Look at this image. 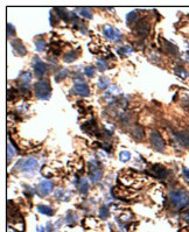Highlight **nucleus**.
I'll use <instances>...</instances> for the list:
<instances>
[{"instance_id": "f257e3e1", "label": "nucleus", "mask_w": 189, "mask_h": 232, "mask_svg": "<svg viewBox=\"0 0 189 232\" xmlns=\"http://www.w3.org/2000/svg\"><path fill=\"white\" fill-rule=\"evenodd\" d=\"M169 200L176 209H182L189 204V194L183 190H175L169 194Z\"/></svg>"}, {"instance_id": "f03ea898", "label": "nucleus", "mask_w": 189, "mask_h": 232, "mask_svg": "<svg viewBox=\"0 0 189 232\" xmlns=\"http://www.w3.org/2000/svg\"><path fill=\"white\" fill-rule=\"evenodd\" d=\"M34 94H35L36 98L39 99L47 100V99L50 98L52 88H50V84H49L48 80H41L37 83H35V85H34Z\"/></svg>"}, {"instance_id": "7ed1b4c3", "label": "nucleus", "mask_w": 189, "mask_h": 232, "mask_svg": "<svg viewBox=\"0 0 189 232\" xmlns=\"http://www.w3.org/2000/svg\"><path fill=\"white\" fill-rule=\"evenodd\" d=\"M39 162L34 157H27V159H22L17 162V165L14 166L15 169H18L19 172H32L37 168Z\"/></svg>"}, {"instance_id": "20e7f679", "label": "nucleus", "mask_w": 189, "mask_h": 232, "mask_svg": "<svg viewBox=\"0 0 189 232\" xmlns=\"http://www.w3.org/2000/svg\"><path fill=\"white\" fill-rule=\"evenodd\" d=\"M103 33H104L106 39L112 41H120L122 37H123L122 31H119V29H117V28H113L110 25H105V26L103 27Z\"/></svg>"}, {"instance_id": "39448f33", "label": "nucleus", "mask_w": 189, "mask_h": 232, "mask_svg": "<svg viewBox=\"0 0 189 232\" xmlns=\"http://www.w3.org/2000/svg\"><path fill=\"white\" fill-rule=\"evenodd\" d=\"M74 83H75V85H74L75 94H79V96H83V97H87V96L90 94V89H89L88 84L85 82H83V80L76 77L74 80Z\"/></svg>"}, {"instance_id": "423d86ee", "label": "nucleus", "mask_w": 189, "mask_h": 232, "mask_svg": "<svg viewBox=\"0 0 189 232\" xmlns=\"http://www.w3.org/2000/svg\"><path fill=\"white\" fill-rule=\"evenodd\" d=\"M150 140L151 143H152V145H153V147L157 151L162 152L163 149H165V140L162 139V137L160 135V133H159L158 131H152L151 132Z\"/></svg>"}, {"instance_id": "0eeeda50", "label": "nucleus", "mask_w": 189, "mask_h": 232, "mask_svg": "<svg viewBox=\"0 0 189 232\" xmlns=\"http://www.w3.org/2000/svg\"><path fill=\"white\" fill-rule=\"evenodd\" d=\"M33 65H34V72H35V75L37 77H43V75L47 72V64L44 62H42L41 60H40V57H34V60H33Z\"/></svg>"}, {"instance_id": "6e6552de", "label": "nucleus", "mask_w": 189, "mask_h": 232, "mask_svg": "<svg viewBox=\"0 0 189 232\" xmlns=\"http://www.w3.org/2000/svg\"><path fill=\"white\" fill-rule=\"evenodd\" d=\"M53 182L49 180L41 181L37 186V191H39L40 196H48L49 194L53 191Z\"/></svg>"}, {"instance_id": "1a4fd4ad", "label": "nucleus", "mask_w": 189, "mask_h": 232, "mask_svg": "<svg viewBox=\"0 0 189 232\" xmlns=\"http://www.w3.org/2000/svg\"><path fill=\"white\" fill-rule=\"evenodd\" d=\"M151 173L153 174L154 177H157V179H160V180H163L166 179L168 176V170L165 168V167H162L161 165H154L151 167Z\"/></svg>"}, {"instance_id": "9d476101", "label": "nucleus", "mask_w": 189, "mask_h": 232, "mask_svg": "<svg viewBox=\"0 0 189 232\" xmlns=\"http://www.w3.org/2000/svg\"><path fill=\"white\" fill-rule=\"evenodd\" d=\"M134 31H136L138 35L140 36L148 35V33H150V23L146 22L145 20H140V21L137 22L136 27H134Z\"/></svg>"}, {"instance_id": "9b49d317", "label": "nucleus", "mask_w": 189, "mask_h": 232, "mask_svg": "<svg viewBox=\"0 0 189 232\" xmlns=\"http://www.w3.org/2000/svg\"><path fill=\"white\" fill-rule=\"evenodd\" d=\"M11 45L13 47V51L15 55H18V56H25L27 54L26 47L22 45V42L20 40H18V39H15V40L12 41Z\"/></svg>"}, {"instance_id": "f8f14e48", "label": "nucleus", "mask_w": 189, "mask_h": 232, "mask_svg": "<svg viewBox=\"0 0 189 232\" xmlns=\"http://www.w3.org/2000/svg\"><path fill=\"white\" fill-rule=\"evenodd\" d=\"M102 170L99 169V167H95V166H90L89 168V176H90V180L92 183H97L99 180L102 179Z\"/></svg>"}, {"instance_id": "ddd939ff", "label": "nucleus", "mask_w": 189, "mask_h": 232, "mask_svg": "<svg viewBox=\"0 0 189 232\" xmlns=\"http://www.w3.org/2000/svg\"><path fill=\"white\" fill-rule=\"evenodd\" d=\"M161 43H162V48L166 53H168L169 55H173V56H177V55H179V48H177L175 45L171 43V42L167 40H162L161 41Z\"/></svg>"}, {"instance_id": "4468645a", "label": "nucleus", "mask_w": 189, "mask_h": 232, "mask_svg": "<svg viewBox=\"0 0 189 232\" xmlns=\"http://www.w3.org/2000/svg\"><path fill=\"white\" fill-rule=\"evenodd\" d=\"M176 141L183 147H189V132H177L174 134Z\"/></svg>"}, {"instance_id": "2eb2a0df", "label": "nucleus", "mask_w": 189, "mask_h": 232, "mask_svg": "<svg viewBox=\"0 0 189 232\" xmlns=\"http://www.w3.org/2000/svg\"><path fill=\"white\" fill-rule=\"evenodd\" d=\"M131 133H132V137L136 140H142L145 137V129L140 125H134L131 129Z\"/></svg>"}, {"instance_id": "dca6fc26", "label": "nucleus", "mask_w": 189, "mask_h": 232, "mask_svg": "<svg viewBox=\"0 0 189 232\" xmlns=\"http://www.w3.org/2000/svg\"><path fill=\"white\" fill-rule=\"evenodd\" d=\"M82 129H83L87 134H91V135L97 133V131H98L97 125L95 124V121H89L87 124H84V125L82 126Z\"/></svg>"}, {"instance_id": "f3484780", "label": "nucleus", "mask_w": 189, "mask_h": 232, "mask_svg": "<svg viewBox=\"0 0 189 232\" xmlns=\"http://www.w3.org/2000/svg\"><path fill=\"white\" fill-rule=\"evenodd\" d=\"M112 195L117 198H124V197L130 196V190L128 189H120V188L116 187L112 189Z\"/></svg>"}, {"instance_id": "a211bd4d", "label": "nucleus", "mask_w": 189, "mask_h": 232, "mask_svg": "<svg viewBox=\"0 0 189 232\" xmlns=\"http://www.w3.org/2000/svg\"><path fill=\"white\" fill-rule=\"evenodd\" d=\"M77 57H78V53L76 50H69L68 53H66L63 55V61L67 63H71L74 62V61H76Z\"/></svg>"}, {"instance_id": "6ab92c4d", "label": "nucleus", "mask_w": 189, "mask_h": 232, "mask_svg": "<svg viewBox=\"0 0 189 232\" xmlns=\"http://www.w3.org/2000/svg\"><path fill=\"white\" fill-rule=\"evenodd\" d=\"M134 181H136V180L133 179L132 176H130L128 174H125V175H122V176H120V182L123 183L125 187H130V186H132L133 183H134Z\"/></svg>"}, {"instance_id": "aec40b11", "label": "nucleus", "mask_w": 189, "mask_h": 232, "mask_svg": "<svg viewBox=\"0 0 189 232\" xmlns=\"http://www.w3.org/2000/svg\"><path fill=\"white\" fill-rule=\"evenodd\" d=\"M20 80H21V84H31L32 82V72L31 71H26L22 72L20 75Z\"/></svg>"}, {"instance_id": "412c9836", "label": "nucleus", "mask_w": 189, "mask_h": 232, "mask_svg": "<svg viewBox=\"0 0 189 232\" xmlns=\"http://www.w3.org/2000/svg\"><path fill=\"white\" fill-rule=\"evenodd\" d=\"M89 190V182L88 180L85 179H81L79 180V192L85 195Z\"/></svg>"}, {"instance_id": "4be33fe9", "label": "nucleus", "mask_w": 189, "mask_h": 232, "mask_svg": "<svg viewBox=\"0 0 189 232\" xmlns=\"http://www.w3.org/2000/svg\"><path fill=\"white\" fill-rule=\"evenodd\" d=\"M79 12V15H82L83 18L85 19H91L92 18V12H91V8H89V7H81V8L78 9Z\"/></svg>"}, {"instance_id": "5701e85b", "label": "nucleus", "mask_w": 189, "mask_h": 232, "mask_svg": "<svg viewBox=\"0 0 189 232\" xmlns=\"http://www.w3.org/2000/svg\"><path fill=\"white\" fill-rule=\"evenodd\" d=\"M37 211L43 215H47V216H53L54 215V210L48 205H39L37 206Z\"/></svg>"}, {"instance_id": "b1692460", "label": "nucleus", "mask_w": 189, "mask_h": 232, "mask_svg": "<svg viewBox=\"0 0 189 232\" xmlns=\"http://www.w3.org/2000/svg\"><path fill=\"white\" fill-rule=\"evenodd\" d=\"M174 74L176 76L180 77V78H182V80H186L187 76H188V74L186 71V69H183V67H175L174 68Z\"/></svg>"}, {"instance_id": "393cba45", "label": "nucleus", "mask_w": 189, "mask_h": 232, "mask_svg": "<svg viewBox=\"0 0 189 232\" xmlns=\"http://www.w3.org/2000/svg\"><path fill=\"white\" fill-rule=\"evenodd\" d=\"M110 85V80L107 77H101L98 80V88L102 90H105Z\"/></svg>"}, {"instance_id": "a878e982", "label": "nucleus", "mask_w": 189, "mask_h": 232, "mask_svg": "<svg viewBox=\"0 0 189 232\" xmlns=\"http://www.w3.org/2000/svg\"><path fill=\"white\" fill-rule=\"evenodd\" d=\"M18 151H19L18 148L13 147L12 143H8V146H7V157H8V162L11 161V159H12V157L18 153Z\"/></svg>"}, {"instance_id": "bb28decb", "label": "nucleus", "mask_w": 189, "mask_h": 232, "mask_svg": "<svg viewBox=\"0 0 189 232\" xmlns=\"http://www.w3.org/2000/svg\"><path fill=\"white\" fill-rule=\"evenodd\" d=\"M18 94H19V92L15 88H8V90H7V99H8V102H11V100H13V99L17 98Z\"/></svg>"}, {"instance_id": "cd10ccee", "label": "nucleus", "mask_w": 189, "mask_h": 232, "mask_svg": "<svg viewBox=\"0 0 189 232\" xmlns=\"http://www.w3.org/2000/svg\"><path fill=\"white\" fill-rule=\"evenodd\" d=\"M46 41L43 39H36L35 40V47L37 51H43L46 50Z\"/></svg>"}, {"instance_id": "c85d7f7f", "label": "nucleus", "mask_w": 189, "mask_h": 232, "mask_svg": "<svg viewBox=\"0 0 189 232\" xmlns=\"http://www.w3.org/2000/svg\"><path fill=\"white\" fill-rule=\"evenodd\" d=\"M77 222V216L74 212H69L68 214V217H67V223L68 225H74V224Z\"/></svg>"}, {"instance_id": "c756f323", "label": "nucleus", "mask_w": 189, "mask_h": 232, "mask_svg": "<svg viewBox=\"0 0 189 232\" xmlns=\"http://www.w3.org/2000/svg\"><path fill=\"white\" fill-rule=\"evenodd\" d=\"M119 159H120L122 162H127L131 159V153L127 152V151H123V152H120V154H119Z\"/></svg>"}, {"instance_id": "7c9ffc66", "label": "nucleus", "mask_w": 189, "mask_h": 232, "mask_svg": "<svg viewBox=\"0 0 189 232\" xmlns=\"http://www.w3.org/2000/svg\"><path fill=\"white\" fill-rule=\"evenodd\" d=\"M68 74H69V70H68V69H62L61 71H60L56 75V78H55V80H56V82H60L61 80L66 78V77L68 76Z\"/></svg>"}, {"instance_id": "2f4dec72", "label": "nucleus", "mask_w": 189, "mask_h": 232, "mask_svg": "<svg viewBox=\"0 0 189 232\" xmlns=\"http://www.w3.org/2000/svg\"><path fill=\"white\" fill-rule=\"evenodd\" d=\"M99 217L102 219H106L109 217V209L106 206H102L101 209H99Z\"/></svg>"}, {"instance_id": "473e14b6", "label": "nucleus", "mask_w": 189, "mask_h": 232, "mask_svg": "<svg viewBox=\"0 0 189 232\" xmlns=\"http://www.w3.org/2000/svg\"><path fill=\"white\" fill-rule=\"evenodd\" d=\"M17 231L19 232H23L25 231V223H23V220H19V222H15L14 223V226H13Z\"/></svg>"}, {"instance_id": "72a5a7b5", "label": "nucleus", "mask_w": 189, "mask_h": 232, "mask_svg": "<svg viewBox=\"0 0 189 232\" xmlns=\"http://www.w3.org/2000/svg\"><path fill=\"white\" fill-rule=\"evenodd\" d=\"M97 67H98V69H99L101 71H104V70L107 69V63H106L104 60L99 58V60L97 61Z\"/></svg>"}, {"instance_id": "f704fd0d", "label": "nucleus", "mask_w": 189, "mask_h": 232, "mask_svg": "<svg viewBox=\"0 0 189 232\" xmlns=\"http://www.w3.org/2000/svg\"><path fill=\"white\" fill-rule=\"evenodd\" d=\"M84 72H85V75L88 77H93L95 76L96 70H95V68H93L92 65H88V67L84 69Z\"/></svg>"}, {"instance_id": "c9c22d12", "label": "nucleus", "mask_w": 189, "mask_h": 232, "mask_svg": "<svg viewBox=\"0 0 189 232\" xmlns=\"http://www.w3.org/2000/svg\"><path fill=\"white\" fill-rule=\"evenodd\" d=\"M126 19H127L128 23H132L133 21H136V20H137V11L130 12V13L127 14V17H126Z\"/></svg>"}, {"instance_id": "e433bc0d", "label": "nucleus", "mask_w": 189, "mask_h": 232, "mask_svg": "<svg viewBox=\"0 0 189 232\" xmlns=\"http://www.w3.org/2000/svg\"><path fill=\"white\" fill-rule=\"evenodd\" d=\"M119 54H131L133 51V49L131 48V47H127V46H124V47H122V48H119L118 50H117Z\"/></svg>"}, {"instance_id": "4c0bfd02", "label": "nucleus", "mask_w": 189, "mask_h": 232, "mask_svg": "<svg viewBox=\"0 0 189 232\" xmlns=\"http://www.w3.org/2000/svg\"><path fill=\"white\" fill-rule=\"evenodd\" d=\"M85 223H89V228H96L97 226V220L92 217L85 218Z\"/></svg>"}, {"instance_id": "58836bf2", "label": "nucleus", "mask_w": 189, "mask_h": 232, "mask_svg": "<svg viewBox=\"0 0 189 232\" xmlns=\"http://www.w3.org/2000/svg\"><path fill=\"white\" fill-rule=\"evenodd\" d=\"M14 33H15V28L11 23H7V35L11 37V36L14 35Z\"/></svg>"}, {"instance_id": "ea45409f", "label": "nucleus", "mask_w": 189, "mask_h": 232, "mask_svg": "<svg viewBox=\"0 0 189 232\" xmlns=\"http://www.w3.org/2000/svg\"><path fill=\"white\" fill-rule=\"evenodd\" d=\"M63 192H64V190H63L62 188H58L56 191H55V197L58 198V200H62V197H63Z\"/></svg>"}, {"instance_id": "a19ab883", "label": "nucleus", "mask_w": 189, "mask_h": 232, "mask_svg": "<svg viewBox=\"0 0 189 232\" xmlns=\"http://www.w3.org/2000/svg\"><path fill=\"white\" fill-rule=\"evenodd\" d=\"M182 174H183V176H185L186 181L189 183V169L188 168L183 167V168H182Z\"/></svg>"}, {"instance_id": "79ce46f5", "label": "nucleus", "mask_w": 189, "mask_h": 232, "mask_svg": "<svg viewBox=\"0 0 189 232\" xmlns=\"http://www.w3.org/2000/svg\"><path fill=\"white\" fill-rule=\"evenodd\" d=\"M130 219H131V214H124L120 216V220H123V222H127Z\"/></svg>"}, {"instance_id": "37998d69", "label": "nucleus", "mask_w": 189, "mask_h": 232, "mask_svg": "<svg viewBox=\"0 0 189 232\" xmlns=\"http://www.w3.org/2000/svg\"><path fill=\"white\" fill-rule=\"evenodd\" d=\"M182 219L186 220L187 223H189V209L186 210L185 212H182Z\"/></svg>"}, {"instance_id": "c03bdc74", "label": "nucleus", "mask_w": 189, "mask_h": 232, "mask_svg": "<svg viewBox=\"0 0 189 232\" xmlns=\"http://www.w3.org/2000/svg\"><path fill=\"white\" fill-rule=\"evenodd\" d=\"M89 48H90V50H91L93 54H96V53H98V51H99V50H97V49H98V47H97L96 45H93V43L89 45Z\"/></svg>"}, {"instance_id": "a18cd8bd", "label": "nucleus", "mask_w": 189, "mask_h": 232, "mask_svg": "<svg viewBox=\"0 0 189 232\" xmlns=\"http://www.w3.org/2000/svg\"><path fill=\"white\" fill-rule=\"evenodd\" d=\"M36 230H37V232H46L42 226H37V228H36Z\"/></svg>"}, {"instance_id": "49530a36", "label": "nucleus", "mask_w": 189, "mask_h": 232, "mask_svg": "<svg viewBox=\"0 0 189 232\" xmlns=\"http://www.w3.org/2000/svg\"><path fill=\"white\" fill-rule=\"evenodd\" d=\"M47 225H48V228H47V232H50V231H52V223H48Z\"/></svg>"}, {"instance_id": "de8ad7c7", "label": "nucleus", "mask_w": 189, "mask_h": 232, "mask_svg": "<svg viewBox=\"0 0 189 232\" xmlns=\"http://www.w3.org/2000/svg\"><path fill=\"white\" fill-rule=\"evenodd\" d=\"M179 232H189V228H183V229H181V230H180Z\"/></svg>"}, {"instance_id": "09e8293b", "label": "nucleus", "mask_w": 189, "mask_h": 232, "mask_svg": "<svg viewBox=\"0 0 189 232\" xmlns=\"http://www.w3.org/2000/svg\"><path fill=\"white\" fill-rule=\"evenodd\" d=\"M185 55H186V58H187V60L189 61V50H187V51H186Z\"/></svg>"}]
</instances>
